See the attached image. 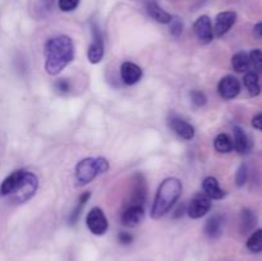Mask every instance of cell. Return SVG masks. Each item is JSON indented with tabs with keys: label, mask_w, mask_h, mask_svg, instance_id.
Instances as JSON below:
<instances>
[{
	"label": "cell",
	"mask_w": 262,
	"mask_h": 261,
	"mask_svg": "<svg viewBox=\"0 0 262 261\" xmlns=\"http://www.w3.org/2000/svg\"><path fill=\"white\" fill-rule=\"evenodd\" d=\"M74 58V45L66 35L55 36L45 44V71L51 76L60 73Z\"/></svg>",
	"instance_id": "1"
},
{
	"label": "cell",
	"mask_w": 262,
	"mask_h": 261,
	"mask_svg": "<svg viewBox=\"0 0 262 261\" xmlns=\"http://www.w3.org/2000/svg\"><path fill=\"white\" fill-rule=\"evenodd\" d=\"M182 189V182L178 178H166L161 182L151 209V216L154 219H160L168 214L181 197Z\"/></svg>",
	"instance_id": "2"
},
{
	"label": "cell",
	"mask_w": 262,
	"mask_h": 261,
	"mask_svg": "<svg viewBox=\"0 0 262 261\" xmlns=\"http://www.w3.org/2000/svg\"><path fill=\"white\" fill-rule=\"evenodd\" d=\"M109 170V163L105 158H86L76 165L77 186H86L99 174Z\"/></svg>",
	"instance_id": "3"
},
{
	"label": "cell",
	"mask_w": 262,
	"mask_h": 261,
	"mask_svg": "<svg viewBox=\"0 0 262 261\" xmlns=\"http://www.w3.org/2000/svg\"><path fill=\"white\" fill-rule=\"evenodd\" d=\"M38 188V179L31 171H26L22 182L19 183L18 188L10 194V200L15 204H23L28 201L33 194L36 193Z\"/></svg>",
	"instance_id": "4"
},
{
	"label": "cell",
	"mask_w": 262,
	"mask_h": 261,
	"mask_svg": "<svg viewBox=\"0 0 262 261\" xmlns=\"http://www.w3.org/2000/svg\"><path fill=\"white\" fill-rule=\"evenodd\" d=\"M86 225L90 232L94 233L95 235H102L106 233L109 224L105 216L104 211L100 207H92L86 216Z\"/></svg>",
	"instance_id": "5"
},
{
	"label": "cell",
	"mask_w": 262,
	"mask_h": 261,
	"mask_svg": "<svg viewBox=\"0 0 262 261\" xmlns=\"http://www.w3.org/2000/svg\"><path fill=\"white\" fill-rule=\"evenodd\" d=\"M210 209H211V199L205 193H197L192 197L187 207V212L192 219H200L205 216L210 211Z\"/></svg>",
	"instance_id": "6"
},
{
	"label": "cell",
	"mask_w": 262,
	"mask_h": 261,
	"mask_svg": "<svg viewBox=\"0 0 262 261\" xmlns=\"http://www.w3.org/2000/svg\"><path fill=\"white\" fill-rule=\"evenodd\" d=\"M92 37H94V40H92L91 45L89 46V50H87V58H89L90 63L97 64L104 58L105 48L101 32L96 25H92Z\"/></svg>",
	"instance_id": "7"
},
{
	"label": "cell",
	"mask_w": 262,
	"mask_h": 261,
	"mask_svg": "<svg viewBox=\"0 0 262 261\" xmlns=\"http://www.w3.org/2000/svg\"><path fill=\"white\" fill-rule=\"evenodd\" d=\"M146 196H147V184H146L145 178H143L142 174H135L128 205H142L143 206L146 201Z\"/></svg>",
	"instance_id": "8"
},
{
	"label": "cell",
	"mask_w": 262,
	"mask_h": 261,
	"mask_svg": "<svg viewBox=\"0 0 262 261\" xmlns=\"http://www.w3.org/2000/svg\"><path fill=\"white\" fill-rule=\"evenodd\" d=\"M217 92L224 100H232L241 92V83L235 77L225 76L217 84Z\"/></svg>",
	"instance_id": "9"
},
{
	"label": "cell",
	"mask_w": 262,
	"mask_h": 261,
	"mask_svg": "<svg viewBox=\"0 0 262 261\" xmlns=\"http://www.w3.org/2000/svg\"><path fill=\"white\" fill-rule=\"evenodd\" d=\"M169 127H170V129L173 130L178 137L183 138V140L186 141L192 140V138L194 137V133H196L194 127L191 123L182 119V118L177 117V115H171V117L169 118Z\"/></svg>",
	"instance_id": "10"
},
{
	"label": "cell",
	"mask_w": 262,
	"mask_h": 261,
	"mask_svg": "<svg viewBox=\"0 0 262 261\" xmlns=\"http://www.w3.org/2000/svg\"><path fill=\"white\" fill-rule=\"evenodd\" d=\"M193 30L197 38L202 44H210L212 38H214V30H212L211 19L207 15H201V17L197 18L193 25Z\"/></svg>",
	"instance_id": "11"
},
{
	"label": "cell",
	"mask_w": 262,
	"mask_h": 261,
	"mask_svg": "<svg viewBox=\"0 0 262 261\" xmlns=\"http://www.w3.org/2000/svg\"><path fill=\"white\" fill-rule=\"evenodd\" d=\"M237 20V13L232 12V10H227V12H222L216 15V19H215V26H214V36L217 37H222L224 36L230 28L233 27V25Z\"/></svg>",
	"instance_id": "12"
},
{
	"label": "cell",
	"mask_w": 262,
	"mask_h": 261,
	"mask_svg": "<svg viewBox=\"0 0 262 261\" xmlns=\"http://www.w3.org/2000/svg\"><path fill=\"white\" fill-rule=\"evenodd\" d=\"M142 74L143 72L141 67H138L136 63H132V61H124L120 67V76H122L123 82L128 86H132V84L140 82V79L142 78Z\"/></svg>",
	"instance_id": "13"
},
{
	"label": "cell",
	"mask_w": 262,
	"mask_h": 261,
	"mask_svg": "<svg viewBox=\"0 0 262 261\" xmlns=\"http://www.w3.org/2000/svg\"><path fill=\"white\" fill-rule=\"evenodd\" d=\"M145 210L142 205H128L122 214V223L125 227H136L142 222Z\"/></svg>",
	"instance_id": "14"
},
{
	"label": "cell",
	"mask_w": 262,
	"mask_h": 261,
	"mask_svg": "<svg viewBox=\"0 0 262 261\" xmlns=\"http://www.w3.org/2000/svg\"><path fill=\"white\" fill-rule=\"evenodd\" d=\"M26 170L19 169V170L13 171L12 174L7 177V178L3 181L2 186H0V194L2 196H10L15 189L18 188L19 183L22 182L23 177H25Z\"/></svg>",
	"instance_id": "15"
},
{
	"label": "cell",
	"mask_w": 262,
	"mask_h": 261,
	"mask_svg": "<svg viewBox=\"0 0 262 261\" xmlns=\"http://www.w3.org/2000/svg\"><path fill=\"white\" fill-rule=\"evenodd\" d=\"M202 188H204L205 194L209 196L212 200H222L225 197V191H223L219 186V182L214 177H207L205 178L204 183H202Z\"/></svg>",
	"instance_id": "16"
},
{
	"label": "cell",
	"mask_w": 262,
	"mask_h": 261,
	"mask_svg": "<svg viewBox=\"0 0 262 261\" xmlns=\"http://www.w3.org/2000/svg\"><path fill=\"white\" fill-rule=\"evenodd\" d=\"M223 225H224V217L219 214L214 215L207 220L206 225H205V233L209 238L216 240L222 235Z\"/></svg>",
	"instance_id": "17"
},
{
	"label": "cell",
	"mask_w": 262,
	"mask_h": 261,
	"mask_svg": "<svg viewBox=\"0 0 262 261\" xmlns=\"http://www.w3.org/2000/svg\"><path fill=\"white\" fill-rule=\"evenodd\" d=\"M147 13L150 14V17H152L156 22L159 23H170L171 20V15L169 14L166 10H164L163 8L159 7L155 2H148L147 3Z\"/></svg>",
	"instance_id": "18"
},
{
	"label": "cell",
	"mask_w": 262,
	"mask_h": 261,
	"mask_svg": "<svg viewBox=\"0 0 262 261\" xmlns=\"http://www.w3.org/2000/svg\"><path fill=\"white\" fill-rule=\"evenodd\" d=\"M234 147L239 154H246L250 148V141H248L247 135L241 127H234Z\"/></svg>",
	"instance_id": "19"
},
{
	"label": "cell",
	"mask_w": 262,
	"mask_h": 261,
	"mask_svg": "<svg viewBox=\"0 0 262 261\" xmlns=\"http://www.w3.org/2000/svg\"><path fill=\"white\" fill-rule=\"evenodd\" d=\"M232 66L235 72L238 73H245L248 71L251 63H250V56L246 54L245 51H239V53L234 54L232 58Z\"/></svg>",
	"instance_id": "20"
},
{
	"label": "cell",
	"mask_w": 262,
	"mask_h": 261,
	"mask_svg": "<svg viewBox=\"0 0 262 261\" xmlns=\"http://www.w3.org/2000/svg\"><path fill=\"white\" fill-rule=\"evenodd\" d=\"M214 147L217 153L228 154L233 150L234 143H233L232 138L227 135V133H220L214 141Z\"/></svg>",
	"instance_id": "21"
},
{
	"label": "cell",
	"mask_w": 262,
	"mask_h": 261,
	"mask_svg": "<svg viewBox=\"0 0 262 261\" xmlns=\"http://www.w3.org/2000/svg\"><path fill=\"white\" fill-rule=\"evenodd\" d=\"M256 223H257V217L253 214V211L248 209H243L242 214H241V230L243 233L251 232L255 228Z\"/></svg>",
	"instance_id": "22"
},
{
	"label": "cell",
	"mask_w": 262,
	"mask_h": 261,
	"mask_svg": "<svg viewBox=\"0 0 262 261\" xmlns=\"http://www.w3.org/2000/svg\"><path fill=\"white\" fill-rule=\"evenodd\" d=\"M90 199H91V192H83V193H82L81 196H79L78 201H77L76 207H74L73 211H72L71 215H69L68 222L71 223L72 225H74L77 222H78L79 215H81L82 209H83V206H84V205H86V202L89 201Z\"/></svg>",
	"instance_id": "23"
},
{
	"label": "cell",
	"mask_w": 262,
	"mask_h": 261,
	"mask_svg": "<svg viewBox=\"0 0 262 261\" xmlns=\"http://www.w3.org/2000/svg\"><path fill=\"white\" fill-rule=\"evenodd\" d=\"M243 81H245L246 89L248 90V92H250L252 96H257V95L260 94L261 90L260 84H258V77L256 72H247L245 78H243Z\"/></svg>",
	"instance_id": "24"
},
{
	"label": "cell",
	"mask_w": 262,
	"mask_h": 261,
	"mask_svg": "<svg viewBox=\"0 0 262 261\" xmlns=\"http://www.w3.org/2000/svg\"><path fill=\"white\" fill-rule=\"evenodd\" d=\"M247 248L251 252H261L262 251V229L256 230L247 241Z\"/></svg>",
	"instance_id": "25"
},
{
	"label": "cell",
	"mask_w": 262,
	"mask_h": 261,
	"mask_svg": "<svg viewBox=\"0 0 262 261\" xmlns=\"http://www.w3.org/2000/svg\"><path fill=\"white\" fill-rule=\"evenodd\" d=\"M248 56H250V63L252 64L253 68L262 73V51L255 49V50L251 51Z\"/></svg>",
	"instance_id": "26"
},
{
	"label": "cell",
	"mask_w": 262,
	"mask_h": 261,
	"mask_svg": "<svg viewBox=\"0 0 262 261\" xmlns=\"http://www.w3.org/2000/svg\"><path fill=\"white\" fill-rule=\"evenodd\" d=\"M247 177H248L247 166H246V164H242V165L239 166V169L237 170V174H235V184H237L238 187L245 186L246 182H247Z\"/></svg>",
	"instance_id": "27"
},
{
	"label": "cell",
	"mask_w": 262,
	"mask_h": 261,
	"mask_svg": "<svg viewBox=\"0 0 262 261\" xmlns=\"http://www.w3.org/2000/svg\"><path fill=\"white\" fill-rule=\"evenodd\" d=\"M183 32V22L178 17H173L170 20V33L176 37H179Z\"/></svg>",
	"instance_id": "28"
},
{
	"label": "cell",
	"mask_w": 262,
	"mask_h": 261,
	"mask_svg": "<svg viewBox=\"0 0 262 261\" xmlns=\"http://www.w3.org/2000/svg\"><path fill=\"white\" fill-rule=\"evenodd\" d=\"M79 2L81 0H59L58 4L60 10H63V12H72V10L78 7Z\"/></svg>",
	"instance_id": "29"
},
{
	"label": "cell",
	"mask_w": 262,
	"mask_h": 261,
	"mask_svg": "<svg viewBox=\"0 0 262 261\" xmlns=\"http://www.w3.org/2000/svg\"><path fill=\"white\" fill-rule=\"evenodd\" d=\"M191 97H192V101H193V104L197 105V106H204V105L207 102L206 95H205L202 91H199V90H196V91H192Z\"/></svg>",
	"instance_id": "30"
},
{
	"label": "cell",
	"mask_w": 262,
	"mask_h": 261,
	"mask_svg": "<svg viewBox=\"0 0 262 261\" xmlns=\"http://www.w3.org/2000/svg\"><path fill=\"white\" fill-rule=\"evenodd\" d=\"M55 89L58 90L59 92H63V94H66V92H68L69 90H71V84H69V82L67 81L66 78H61V79H59V81L55 82Z\"/></svg>",
	"instance_id": "31"
},
{
	"label": "cell",
	"mask_w": 262,
	"mask_h": 261,
	"mask_svg": "<svg viewBox=\"0 0 262 261\" xmlns=\"http://www.w3.org/2000/svg\"><path fill=\"white\" fill-rule=\"evenodd\" d=\"M118 240H119V242L122 243V245H129V243H132L133 241V235L130 234V233L122 232L119 233V235H118Z\"/></svg>",
	"instance_id": "32"
},
{
	"label": "cell",
	"mask_w": 262,
	"mask_h": 261,
	"mask_svg": "<svg viewBox=\"0 0 262 261\" xmlns=\"http://www.w3.org/2000/svg\"><path fill=\"white\" fill-rule=\"evenodd\" d=\"M53 5H54V0H38V7H40V9L45 10V12L51 10Z\"/></svg>",
	"instance_id": "33"
},
{
	"label": "cell",
	"mask_w": 262,
	"mask_h": 261,
	"mask_svg": "<svg viewBox=\"0 0 262 261\" xmlns=\"http://www.w3.org/2000/svg\"><path fill=\"white\" fill-rule=\"evenodd\" d=\"M252 125L256 128V129L262 130V113H260V114H257L255 118H253Z\"/></svg>",
	"instance_id": "34"
},
{
	"label": "cell",
	"mask_w": 262,
	"mask_h": 261,
	"mask_svg": "<svg viewBox=\"0 0 262 261\" xmlns=\"http://www.w3.org/2000/svg\"><path fill=\"white\" fill-rule=\"evenodd\" d=\"M184 210H186V205H184V204H181V205H179V206L177 207V209H176V212H174L173 217H176V219H178V217L183 216Z\"/></svg>",
	"instance_id": "35"
},
{
	"label": "cell",
	"mask_w": 262,
	"mask_h": 261,
	"mask_svg": "<svg viewBox=\"0 0 262 261\" xmlns=\"http://www.w3.org/2000/svg\"><path fill=\"white\" fill-rule=\"evenodd\" d=\"M253 32H255V35L257 36V37H262V22L257 23V25L255 26V28H253Z\"/></svg>",
	"instance_id": "36"
}]
</instances>
